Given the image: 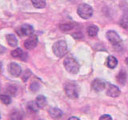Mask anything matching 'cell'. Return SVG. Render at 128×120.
<instances>
[{"mask_svg":"<svg viewBox=\"0 0 128 120\" xmlns=\"http://www.w3.org/2000/svg\"><path fill=\"white\" fill-rule=\"evenodd\" d=\"M16 90H17L16 87H15V86H12V85H10V86L8 87V89H7V91L9 92L10 95H14V94L16 93Z\"/></svg>","mask_w":128,"mask_h":120,"instance_id":"cb8c5ba5","label":"cell"},{"mask_svg":"<svg viewBox=\"0 0 128 120\" xmlns=\"http://www.w3.org/2000/svg\"><path fill=\"white\" fill-rule=\"evenodd\" d=\"M125 61H126V63H127V64H128V57H127V58H126V60H125Z\"/></svg>","mask_w":128,"mask_h":120,"instance_id":"83f0119b","label":"cell"},{"mask_svg":"<svg viewBox=\"0 0 128 120\" xmlns=\"http://www.w3.org/2000/svg\"><path fill=\"white\" fill-rule=\"evenodd\" d=\"M106 37H107V39L110 41V43L113 44V45L119 44V43L121 42L120 36H119L115 31H113V30H109V31L106 33Z\"/></svg>","mask_w":128,"mask_h":120,"instance_id":"8992f818","label":"cell"},{"mask_svg":"<svg viewBox=\"0 0 128 120\" xmlns=\"http://www.w3.org/2000/svg\"><path fill=\"white\" fill-rule=\"evenodd\" d=\"M6 40H7V43H8L11 47H15V46L17 45V43H18L16 36L13 35V34H9V35H7V36H6Z\"/></svg>","mask_w":128,"mask_h":120,"instance_id":"9a60e30c","label":"cell"},{"mask_svg":"<svg viewBox=\"0 0 128 120\" xmlns=\"http://www.w3.org/2000/svg\"><path fill=\"white\" fill-rule=\"evenodd\" d=\"M53 53L57 56V57H62L64 56L67 51H68V47H67V43L64 40H59L57 42H55L53 44Z\"/></svg>","mask_w":128,"mask_h":120,"instance_id":"6da1fadb","label":"cell"},{"mask_svg":"<svg viewBox=\"0 0 128 120\" xmlns=\"http://www.w3.org/2000/svg\"><path fill=\"white\" fill-rule=\"evenodd\" d=\"M117 81H118L121 85H124V84H125V82H126V73H125L123 70H121V71L118 73V75H117Z\"/></svg>","mask_w":128,"mask_h":120,"instance_id":"ac0fdd59","label":"cell"},{"mask_svg":"<svg viewBox=\"0 0 128 120\" xmlns=\"http://www.w3.org/2000/svg\"><path fill=\"white\" fill-rule=\"evenodd\" d=\"M37 43H38L37 36H35V35L32 34L31 36H29V37L24 41V47H25L26 49H33V48L36 47Z\"/></svg>","mask_w":128,"mask_h":120,"instance_id":"52a82bcc","label":"cell"},{"mask_svg":"<svg viewBox=\"0 0 128 120\" xmlns=\"http://www.w3.org/2000/svg\"><path fill=\"white\" fill-rule=\"evenodd\" d=\"M68 120H79V119H78L77 117H70Z\"/></svg>","mask_w":128,"mask_h":120,"instance_id":"4316f807","label":"cell"},{"mask_svg":"<svg viewBox=\"0 0 128 120\" xmlns=\"http://www.w3.org/2000/svg\"><path fill=\"white\" fill-rule=\"evenodd\" d=\"M38 108H39V107L37 106L36 102H29V103H28V109H29L30 111H32V112H36Z\"/></svg>","mask_w":128,"mask_h":120,"instance_id":"603a6c76","label":"cell"},{"mask_svg":"<svg viewBox=\"0 0 128 120\" xmlns=\"http://www.w3.org/2000/svg\"><path fill=\"white\" fill-rule=\"evenodd\" d=\"M107 95L110 96V97H118L120 95V90L117 86L115 85H112L110 84L109 87H108V90H107Z\"/></svg>","mask_w":128,"mask_h":120,"instance_id":"30bf717a","label":"cell"},{"mask_svg":"<svg viewBox=\"0 0 128 120\" xmlns=\"http://www.w3.org/2000/svg\"><path fill=\"white\" fill-rule=\"evenodd\" d=\"M105 88V82L101 79H95L93 82H92V89L94 91H102L103 89Z\"/></svg>","mask_w":128,"mask_h":120,"instance_id":"9c48e42d","label":"cell"},{"mask_svg":"<svg viewBox=\"0 0 128 120\" xmlns=\"http://www.w3.org/2000/svg\"><path fill=\"white\" fill-rule=\"evenodd\" d=\"M99 120H112V117H111L110 115L105 114V115H102V116L99 118Z\"/></svg>","mask_w":128,"mask_h":120,"instance_id":"d4e9b609","label":"cell"},{"mask_svg":"<svg viewBox=\"0 0 128 120\" xmlns=\"http://www.w3.org/2000/svg\"><path fill=\"white\" fill-rule=\"evenodd\" d=\"M98 33V27L95 26V25H91L87 28V34L90 36V37H95Z\"/></svg>","mask_w":128,"mask_h":120,"instance_id":"e0dca14e","label":"cell"},{"mask_svg":"<svg viewBox=\"0 0 128 120\" xmlns=\"http://www.w3.org/2000/svg\"><path fill=\"white\" fill-rule=\"evenodd\" d=\"M120 25H121V27H123L125 29H128V15H125L121 18Z\"/></svg>","mask_w":128,"mask_h":120,"instance_id":"7402d4cb","label":"cell"},{"mask_svg":"<svg viewBox=\"0 0 128 120\" xmlns=\"http://www.w3.org/2000/svg\"><path fill=\"white\" fill-rule=\"evenodd\" d=\"M117 63H118V61H117V59L114 56H109L106 59V66L109 67V68H111V69L115 68L116 65H117Z\"/></svg>","mask_w":128,"mask_h":120,"instance_id":"5bb4252c","label":"cell"},{"mask_svg":"<svg viewBox=\"0 0 128 120\" xmlns=\"http://www.w3.org/2000/svg\"><path fill=\"white\" fill-rule=\"evenodd\" d=\"M77 13H78V15H79L81 18H83V19H88V18H90V17L92 16V14H93V9H92V7H91L90 5L83 3V4H80V5L78 6V8H77Z\"/></svg>","mask_w":128,"mask_h":120,"instance_id":"3957f363","label":"cell"},{"mask_svg":"<svg viewBox=\"0 0 128 120\" xmlns=\"http://www.w3.org/2000/svg\"><path fill=\"white\" fill-rule=\"evenodd\" d=\"M64 90H65V93L66 95L69 97V98H77L78 97V89H77V86L72 83V82H68L65 84L64 86Z\"/></svg>","mask_w":128,"mask_h":120,"instance_id":"277c9868","label":"cell"},{"mask_svg":"<svg viewBox=\"0 0 128 120\" xmlns=\"http://www.w3.org/2000/svg\"><path fill=\"white\" fill-rule=\"evenodd\" d=\"M30 75H31V72H30V70H26V71H25V75L23 76V81H26Z\"/></svg>","mask_w":128,"mask_h":120,"instance_id":"484cf974","label":"cell"},{"mask_svg":"<svg viewBox=\"0 0 128 120\" xmlns=\"http://www.w3.org/2000/svg\"><path fill=\"white\" fill-rule=\"evenodd\" d=\"M33 27L29 24H24L17 29V33L19 36H31L33 34Z\"/></svg>","mask_w":128,"mask_h":120,"instance_id":"5b68a950","label":"cell"},{"mask_svg":"<svg viewBox=\"0 0 128 120\" xmlns=\"http://www.w3.org/2000/svg\"><path fill=\"white\" fill-rule=\"evenodd\" d=\"M22 118H23V114L19 110H13L9 115L10 120H22Z\"/></svg>","mask_w":128,"mask_h":120,"instance_id":"4fadbf2b","label":"cell"},{"mask_svg":"<svg viewBox=\"0 0 128 120\" xmlns=\"http://www.w3.org/2000/svg\"><path fill=\"white\" fill-rule=\"evenodd\" d=\"M8 71L10 72V74H11L12 76L18 77V76L21 74V67H20L18 64L12 62V63H10L9 66H8Z\"/></svg>","mask_w":128,"mask_h":120,"instance_id":"ba28073f","label":"cell"},{"mask_svg":"<svg viewBox=\"0 0 128 120\" xmlns=\"http://www.w3.org/2000/svg\"><path fill=\"white\" fill-rule=\"evenodd\" d=\"M35 102H36V104H37V106H38L39 108H44L45 105H46L47 100H46L45 96H43V95H39V96L36 98Z\"/></svg>","mask_w":128,"mask_h":120,"instance_id":"2e32d148","label":"cell"},{"mask_svg":"<svg viewBox=\"0 0 128 120\" xmlns=\"http://www.w3.org/2000/svg\"><path fill=\"white\" fill-rule=\"evenodd\" d=\"M31 2L35 8H44L46 5L45 0H31Z\"/></svg>","mask_w":128,"mask_h":120,"instance_id":"d6986e66","label":"cell"},{"mask_svg":"<svg viewBox=\"0 0 128 120\" xmlns=\"http://www.w3.org/2000/svg\"><path fill=\"white\" fill-rule=\"evenodd\" d=\"M49 115L54 119H58L63 115V112L58 108H50L49 109Z\"/></svg>","mask_w":128,"mask_h":120,"instance_id":"7c38bea8","label":"cell"},{"mask_svg":"<svg viewBox=\"0 0 128 120\" xmlns=\"http://www.w3.org/2000/svg\"><path fill=\"white\" fill-rule=\"evenodd\" d=\"M73 27H74V25H73L72 23H64V24H61V25H60V29H61L62 31H64V32L70 31Z\"/></svg>","mask_w":128,"mask_h":120,"instance_id":"ffe728a7","label":"cell"},{"mask_svg":"<svg viewBox=\"0 0 128 120\" xmlns=\"http://www.w3.org/2000/svg\"><path fill=\"white\" fill-rule=\"evenodd\" d=\"M0 101L3 103V104H5V105H8V104H10L11 103V98H10V96L9 95H0Z\"/></svg>","mask_w":128,"mask_h":120,"instance_id":"44dd1931","label":"cell"},{"mask_svg":"<svg viewBox=\"0 0 128 120\" xmlns=\"http://www.w3.org/2000/svg\"><path fill=\"white\" fill-rule=\"evenodd\" d=\"M0 117H1V115H0Z\"/></svg>","mask_w":128,"mask_h":120,"instance_id":"f1b7e54d","label":"cell"},{"mask_svg":"<svg viewBox=\"0 0 128 120\" xmlns=\"http://www.w3.org/2000/svg\"><path fill=\"white\" fill-rule=\"evenodd\" d=\"M11 55L14 58H19L21 60H26V53L23 52L21 48H16L11 52Z\"/></svg>","mask_w":128,"mask_h":120,"instance_id":"8fae6325","label":"cell"},{"mask_svg":"<svg viewBox=\"0 0 128 120\" xmlns=\"http://www.w3.org/2000/svg\"><path fill=\"white\" fill-rule=\"evenodd\" d=\"M63 64H64L65 69L68 72L72 73V74H76L79 71V64H78V62L73 57H67V58H65Z\"/></svg>","mask_w":128,"mask_h":120,"instance_id":"7a4b0ae2","label":"cell"}]
</instances>
